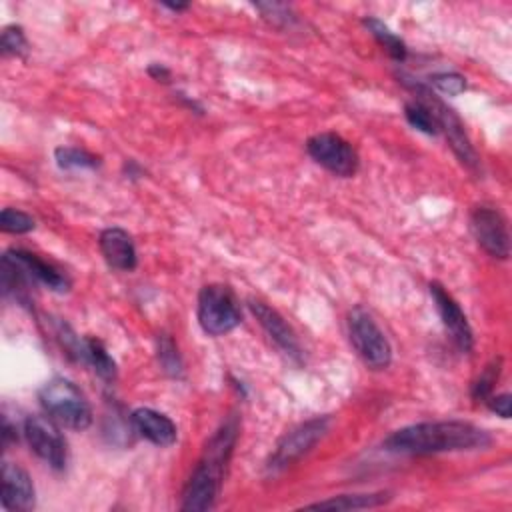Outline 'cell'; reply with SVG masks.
<instances>
[{"label":"cell","mask_w":512,"mask_h":512,"mask_svg":"<svg viewBox=\"0 0 512 512\" xmlns=\"http://www.w3.org/2000/svg\"><path fill=\"white\" fill-rule=\"evenodd\" d=\"M492 438L486 430L464 420H436L404 426L384 440V448L398 454H440L478 450L490 446Z\"/></svg>","instance_id":"cell-1"},{"label":"cell","mask_w":512,"mask_h":512,"mask_svg":"<svg viewBox=\"0 0 512 512\" xmlns=\"http://www.w3.org/2000/svg\"><path fill=\"white\" fill-rule=\"evenodd\" d=\"M238 432H240L238 418L230 414L220 424V428L210 436L196 468L192 470L184 486L182 504H180L184 512H202V510H210L216 504V498L224 482L226 466L230 462L234 444L238 440Z\"/></svg>","instance_id":"cell-2"},{"label":"cell","mask_w":512,"mask_h":512,"mask_svg":"<svg viewBox=\"0 0 512 512\" xmlns=\"http://www.w3.org/2000/svg\"><path fill=\"white\" fill-rule=\"evenodd\" d=\"M40 406L58 426L70 430H86L92 424V408L80 388L68 378L56 376L38 392Z\"/></svg>","instance_id":"cell-3"},{"label":"cell","mask_w":512,"mask_h":512,"mask_svg":"<svg viewBox=\"0 0 512 512\" xmlns=\"http://www.w3.org/2000/svg\"><path fill=\"white\" fill-rule=\"evenodd\" d=\"M198 322L210 336H222L232 332L240 320V302L230 286L206 284L198 294Z\"/></svg>","instance_id":"cell-4"},{"label":"cell","mask_w":512,"mask_h":512,"mask_svg":"<svg viewBox=\"0 0 512 512\" xmlns=\"http://www.w3.org/2000/svg\"><path fill=\"white\" fill-rule=\"evenodd\" d=\"M414 94L420 102H424L436 116L438 120V126H440V132L446 134L448 142H450V148L454 150V154L458 156V160L468 168V170H478L480 168V160H478V154L470 142V138L466 136L464 132V126L460 122V118L456 116V112L452 108H448L438 96H434L426 86H422L420 82L412 80V78H404L402 80Z\"/></svg>","instance_id":"cell-5"},{"label":"cell","mask_w":512,"mask_h":512,"mask_svg":"<svg viewBox=\"0 0 512 512\" xmlns=\"http://www.w3.org/2000/svg\"><path fill=\"white\" fill-rule=\"evenodd\" d=\"M348 336L364 360V364L372 370H384L392 362V348L384 332L374 322L372 314L362 306H356L348 314Z\"/></svg>","instance_id":"cell-6"},{"label":"cell","mask_w":512,"mask_h":512,"mask_svg":"<svg viewBox=\"0 0 512 512\" xmlns=\"http://www.w3.org/2000/svg\"><path fill=\"white\" fill-rule=\"evenodd\" d=\"M328 426H330L328 416H316L312 420L298 424L290 432H286L278 442L276 450L272 452L266 468L274 474L288 468L296 460H300L328 432Z\"/></svg>","instance_id":"cell-7"},{"label":"cell","mask_w":512,"mask_h":512,"mask_svg":"<svg viewBox=\"0 0 512 512\" xmlns=\"http://www.w3.org/2000/svg\"><path fill=\"white\" fill-rule=\"evenodd\" d=\"M306 150L314 162H318L328 172L348 178L358 170V154L354 146L334 132H320L308 138Z\"/></svg>","instance_id":"cell-8"},{"label":"cell","mask_w":512,"mask_h":512,"mask_svg":"<svg viewBox=\"0 0 512 512\" xmlns=\"http://www.w3.org/2000/svg\"><path fill=\"white\" fill-rule=\"evenodd\" d=\"M24 438L30 450L54 470H62L68 460L66 440L50 416H28L24 420Z\"/></svg>","instance_id":"cell-9"},{"label":"cell","mask_w":512,"mask_h":512,"mask_svg":"<svg viewBox=\"0 0 512 512\" xmlns=\"http://www.w3.org/2000/svg\"><path fill=\"white\" fill-rule=\"evenodd\" d=\"M470 230L476 238L478 246L494 256V258H508L510 254V236L506 218L492 206H476L470 214Z\"/></svg>","instance_id":"cell-10"},{"label":"cell","mask_w":512,"mask_h":512,"mask_svg":"<svg viewBox=\"0 0 512 512\" xmlns=\"http://www.w3.org/2000/svg\"><path fill=\"white\" fill-rule=\"evenodd\" d=\"M430 296L434 300V306L442 318L444 328L448 330L452 342L462 350V352H470L474 346V334L472 328L466 320V314L462 312L460 304L444 290L442 284L438 282H430Z\"/></svg>","instance_id":"cell-11"},{"label":"cell","mask_w":512,"mask_h":512,"mask_svg":"<svg viewBox=\"0 0 512 512\" xmlns=\"http://www.w3.org/2000/svg\"><path fill=\"white\" fill-rule=\"evenodd\" d=\"M248 304H250L252 314L258 320V324L268 334V338L280 348V352L286 354L294 362H302L300 342H298L294 330L290 328V324L282 318V314L278 310L270 308L266 302H260V300H254V298L248 300Z\"/></svg>","instance_id":"cell-12"},{"label":"cell","mask_w":512,"mask_h":512,"mask_svg":"<svg viewBox=\"0 0 512 512\" xmlns=\"http://www.w3.org/2000/svg\"><path fill=\"white\" fill-rule=\"evenodd\" d=\"M2 258L8 260L10 264H14L16 268H20L28 276L30 282L32 280L40 282V284H44L46 288H50L54 292H66L68 286H70L68 278L56 266H52L50 262L42 260L40 256L28 252V250L10 248Z\"/></svg>","instance_id":"cell-13"},{"label":"cell","mask_w":512,"mask_h":512,"mask_svg":"<svg viewBox=\"0 0 512 512\" xmlns=\"http://www.w3.org/2000/svg\"><path fill=\"white\" fill-rule=\"evenodd\" d=\"M36 500L34 484L18 464H2V506L6 510H32Z\"/></svg>","instance_id":"cell-14"},{"label":"cell","mask_w":512,"mask_h":512,"mask_svg":"<svg viewBox=\"0 0 512 512\" xmlns=\"http://www.w3.org/2000/svg\"><path fill=\"white\" fill-rule=\"evenodd\" d=\"M100 252L106 260V264L120 272H130L138 264L136 246L132 242V236L122 228H106L98 236Z\"/></svg>","instance_id":"cell-15"},{"label":"cell","mask_w":512,"mask_h":512,"mask_svg":"<svg viewBox=\"0 0 512 512\" xmlns=\"http://www.w3.org/2000/svg\"><path fill=\"white\" fill-rule=\"evenodd\" d=\"M132 428L156 446H172L178 438L176 424L162 412L152 408H136L130 414Z\"/></svg>","instance_id":"cell-16"},{"label":"cell","mask_w":512,"mask_h":512,"mask_svg":"<svg viewBox=\"0 0 512 512\" xmlns=\"http://www.w3.org/2000/svg\"><path fill=\"white\" fill-rule=\"evenodd\" d=\"M386 500H388V496L384 492H378V494H342V496H334V498H328V500L308 504L306 508H316V510H362V508L380 506Z\"/></svg>","instance_id":"cell-17"},{"label":"cell","mask_w":512,"mask_h":512,"mask_svg":"<svg viewBox=\"0 0 512 512\" xmlns=\"http://www.w3.org/2000/svg\"><path fill=\"white\" fill-rule=\"evenodd\" d=\"M362 24L366 26V30L376 38V42L388 52V56L396 62H404L406 56H408V50H406V44L400 36H396L382 20L374 18V16H368L362 20Z\"/></svg>","instance_id":"cell-18"},{"label":"cell","mask_w":512,"mask_h":512,"mask_svg":"<svg viewBox=\"0 0 512 512\" xmlns=\"http://www.w3.org/2000/svg\"><path fill=\"white\" fill-rule=\"evenodd\" d=\"M92 366V370L106 382H112L116 378V362L104 348V344L96 338H84V360Z\"/></svg>","instance_id":"cell-19"},{"label":"cell","mask_w":512,"mask_h":512,"mask_svg":"<svg viewBox=\"0 0 512 512\" xmlns=\"http://www.w3.org/2000/svg\"><path fill=\"white\" fill-rule=\"evenodd\" d=\"M56 164L62 170H92L100 166V158L74 146H60L54 150Z\"/></svg>","instance_id":"cell-20"},{"label":"cell","mask_w":512,"mask_h":512,"mask_svg":"<svg viewBox=\"0 0 512 512\" xmlns=\"http://www.w3.org/2000/svg\"><path fill=\"white\" fill-rule=\"evenodd\" d=\"M404 116H406V120L412 128H416L424 134L436 136L440 132V126H438V120H436L434 112L424 102H420L418 98H414L412 102H406Z\"/></svg>","instance_id":"cell-21"},{"label":"cell","mask_w":512,"mask_h":512,"mask_svg":"<svg viewBox=\"0 0 512 512\" xmlns=\"http://www.w3.org/2000/svg\"><path fill=\"white\" fill-rule=\"evenodd\" d=\"M156 354H158V362H160L162 370H164L168 376H172V378H182V376H184L182 358H180V354H178V348H176L174 340H172L168 334H160V336H158Z\"/></svg>","instance_id":"cell-22"},{"label":"cell","mask_w":512,"mask_h":512,"mask_svg":"<svg viewBox=\"0 0 512 512\" xmlns=\"http://www.w3.org/2000/svg\"><path fill=\"white\" fill-rule=\"evenodd\" d=\"M0 48H2L4 56H18V58L26 56L28 42H26L22 26H18V24L6 26L0 36Z\"/></svg>","instance_id":"cell-23"},{"label":"cell","mask_w":512,"mask_h":512,"mask_svg":"<svg viewBox=\"0 0 512 512\" xmlns=\"http://www.w3.org/2000/svg\"><path fill=\"white\" fill-rule=\"evenodd\" d=\"M36 222L30 214L16 210V208H4L0 214V228L8 234H26L34 230Z\"/></svg>","instance_id":"cell-24"},{"label":"cell","mask_w":512,"mask_h":512,"mask_svg":"<svg viewBox=\"0 0 512 512\" xmlns=\"http://www.w3.org/2000/svg\"><path fill=\"white\" fill-rule=\"evenodd\" d=\"M500 368H502V360L500 358H496V360H492L484 370H482V374L478 376V380L474 382V386H472V398L474 400H486L488 396H492V390H494V384H496V380H498V376H500Z\"/></svg>","instance_id":"cell-25"},{"label":"cell","mask_w":512,"mask_h":512,"mask_svg":"<svg viewBox=\"0 0 512 512\" xmlns=\"http://www.w3.org/2000/svg\"><path fill=\"white\" fill-rule=\"evenodd\" d=\"M260 12H262V16L270 22V24H274V26H290L296 18H294V14H292V10L286 6V4H276V2H258V4H254Z\"/></svg>","instance_id":"cell-26"},{"label":"cell","mask_w":512,"mask_h":512,"mask_svg":"<svg viewBox=\"0 0 512 512\" xmlns=\"http://www.w3.org/2000/svg\"><path fill=\"white\" fill-rule=\"evenodd\" d=\"M430 82L434 88H438L440 92L448 94V96H456L460 92L466 90V78L458 72H438L430 76Z\"/></svg>","instance_id":"cell-27"},{"label":"cell","mask_w":512,"mask_h":512,"mask_svg":"<svg viewBox=\"0 0 512 512\" xmlns=\"http://www.w3.org/2000/svg\"><path fill=\"white\" fill-rule=\"evenodd\" d=\"M488 404V408L492 412H496L502 418H510V410H512V398L510 394H496V396H488L484 400Z\"/></svg>","instance_id":"cell-28"},{"label":"cell","mask_w":512,"mask_h":512,"mask_svg":"<svg viewBox=\"0 0 512 512\" xmlns=\"http://www.w3.org/2000/svg\"><path fill=\"white\" fill-rule=\"evenodd\" d=\"M10 442H16V428L8 422V418H2V446L8 448Z\"/></svg>","instance_id":"cell-29"},{"label":"cell","mask_w":512,"mask_h":512,"mask_svg":"<svg viewBox=\"0 0 512 512\" xmlns=\"http://www.w3.org/2000/svg\"><path fill=\"white\" fill-rule=\"evenodd\" d=\"M148 74H150L154 80H158V82H170V70L164 68L162 64H150Z\"/></svg>","instance_id":"cell-30"},{"label":"cell","mask_w":512,"mask_h":512,"mask_svg":"<svg viewBox=\"0 0 512 512\" xmlns=\"http://www.w3.org/2000/svg\"><path fill=\"white\" fill-rule=\"evenodd\" d=\"M166 8H170V10H174V12H180V10H186L188 8V4H164Z\"/></svg>","instance_id":"cell-31"}]
</instances>
